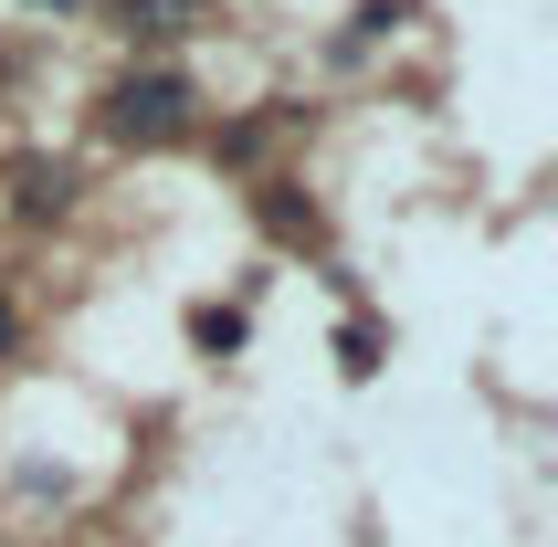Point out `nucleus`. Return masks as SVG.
<instances>
[{"instance_id":"1","label":"nucleus","mask_w":558,"mask_h":547,"mask_svg":"<svg viewBox=\"0 0 558 547\" xmlns=\"http://www.w3.org/2000/svg\"><path fill=\"white\" fill-rule=\"evenodd\" d=\"M106 126H117L126 148L180 137V126H190V74H169V63H148V74H117V85H106Z\"/></svg>"},{"instance_id":"2","label":"nucleus","mask_w":558,"mask_h":547,"mask_svg":"<svg viewBox=\"0 0 558 547\" xmlns=\"http://www.w3.org/2000/svg\"><path fill=\"white\" fill-rule=\"evenodd\" d=\"M169 11H180V0H106V22H117L126 42H158V32H180Z\"/></svg>"},{"instance_id":"3","label":"nucleus","mask_w":558,"mask_h":547,"mask_svg":"<svg viewBox=\"0 0 558 547\" xmlns=\"http://www.w3.org/2000/svg\"><path fill=\"white\" fill-rule=\"evenodd\" d=\"M264 232H275V243H316V211L295 190H264Z\"/></svg>"},{"instance_id":"4","label":"nucleus","mask_w":558,"mask_h":547,"mask_svg":"<svg viewBox=\"0 0 558 547\" xmlns=\"http://www.w3.org/2000/svg\"><path fill=\"white\" fill-rule=\"evenodd\" d=\"M74 200V169H43V158H22V211H63Z\"/></svg>"},{"instance_id":"5","label":"nucleus","mask_w":558,"mask_h":547,"mask_svg":"<svg viewBox=\"0 0 558 547\" xmlns=\"http://www.w3.org/2000/svg\"><path fill=\"white\" fill-rule=\"evenodd\" d=\"M190 337H201V348H243V316H221V305H201V316H190Z\"/></svg>"},{"instance_id":"6","label":"nucleus","mask_w":558,"mask_h":547,"mask_svg":"<svg viewBox=\"0 0 558 547\" xmlns=\"http://www.w3.org/2000/svg\"><path fill=\"white\" fill-rule=\"evenodd\" d=\"M0 348H11V295H0Z\"/></svg>"},{"instance_id":"7","label":"nucleus","mask_w":558,"mask_h":547,"mask_svg":"<svg viewBox=\"0 0 558 547\" xmlns=\"http://www.w3.org/2000/svg\"><path fill=\"white\" fill-rule=\"evenodd\" d=\"M22 11H63V0H22Z\"/></svg>"}]
</instances>
